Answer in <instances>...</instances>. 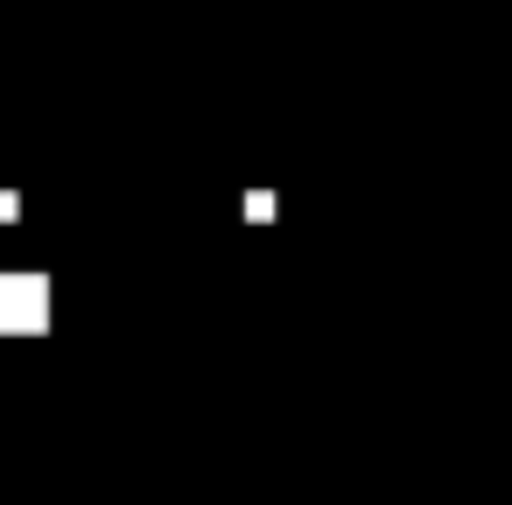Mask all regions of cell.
Returning <instances> with one entry per match:
<instances>
[{"instance_id": "cell-1", "label": "cell", "mask_w": 512, "mask_h": 505, "mask_svg": "<svg viewBox=\"0 0 512 505\" xmlns=\"http://www.w3.org/2000/svg\"><path fill=\"white\" fill-rule=\"evenodd\" d=\"M29 323H43V281L0 274V330H29Z\"/></svg>"}]
</instances>
